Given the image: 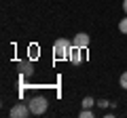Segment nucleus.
Masks as SVG:
<instances>
[{"label":"nucleus","instance_id":"12","mask_svg":"<svg viewBox=\"0 0 127 118\" xmlns=\"http://www.w3.org/2000/svg\"><path fill=\"white\" fill-rule=\"evenodd\" d=\"M123 11H125V15H127V0H123Z\"/></svg>","mask_w":127,"mask_h":118},{"label":"nucleus","instance_id":"4","mask_svg":"<svg viewBox=\"0 0 127 118\" xmlns=\"http://www.w3.org/2000/svg\"><path fill=\"white\" fill-rule=\"evenodd\" d=\"M72 44L78 46V49H85V46H89V34H85V32L76 34V36H74V40H72Z\"/></svg>","mask_w":127,"mask_h":118},{"label":"nucleus","instance_id":"10","mask_svg":"<svg viewBox=\"0 0 127 118\" xmlns=\"http://www.w3.org/2000/svg\"><path fill=\"white\" fill-rule=\"evenodd\" d=\"M119 82H121L123 89H127V72H123V74H121V80H119Z\"/></svg>","mask_w":127,"mask_h":118},{"label":"nucleus","instance_id":"9","mask_svg":"<svg viewBox=\"0 0 127 118\" xmlns=\"http://www.w3.org/2000/svg\"><path fill=\"white\" fill-rule=\"evenodd\" d=\"M119 30H121L123 34H127V17H125V19H121V21H119Z\"/></svg>","mask_w":127,"mask_h":118},{"label":"nucleus","instance_id":"8","mask_svg":"<svg viewBox=\"0 0 127 118\" xmlns=\"http://www.w3.org/2000/svg\"><path fill=\"white\" fill-rule=\"evenodd\" d=\"M81 118H93V112H91V108H83Z\"/></svg>","mask_w":127,"mask_h":118},{"label":"nucleus","instance_id":"11","mask_svg":"<svg viewBox=\"0 0 127 118\" xmlns=\"http://www.w3.org/2000/svg\"><path fill=\"white\" fill-rule=\"evenodd\" d=\"M97 105H100V108H106V105H108V101H106V99H100V101H97Z\"/></svg>","mask_w":127,"mask_h":118},{"label":"nucleus","instance_id":"7","mask_svg":"<svg viewBox=\"0 0 127 118\" xmlns=\"http://www.w3.org/2000/svg\"><path fill=\"white\" fill-rule=\"evenodd\" d=\"M93 105H95L93 97H85V99H83V108H93Z\"/></svg>","mask_w":127,"mask_h":118},{"label":"nucleus","instance_id":"2","mask_svg":"<svg viewBox=\"0 0 127 118\" xmlns=\"http://www.w3.org/2000/svg\"><path fill=\"white\" fill-rule=\"evenodd\" d=\"M30 112L34 114V116H40V114L47 112V105H49V101H47V97H34V99H30Z\"/></svg>","mask_w":127,"mask_h":118},{"label":"nucleus","instance_id":"6","mask_svg":"<svg viewBox=\"0 0 127 118\" xmlns=\"http://www.w3.org/2000/svg\"><path fill=\"white\" fill-rule=\"evenodd\" d=\"M19 70H21L23 76H30V74L34 72V63H32V61H21V63H19Z\"/></svg>","mask_w":127,"mask_h":118},{"label":"nucleus","instance_id":"1","mask_svg":"<svg viewBox=\"0 0 127 118\" xmlns=\"http://www.w3.org/2000/svg\"><path fill=\"white\" fill-rule=\"evenodd\" d=\"M70 49H72V42H70V40H66V38H59V40H55V44H53L55 59L70 57Z\"/></svg>","mask_w":127,"mask_h":118},{"label":"nucleus","instance_id":"5","mask_svg":"<svg viewBox=\"0 0 127 118\" xmlns=\"http://www.w3.org/2000/svg\"><path fill=\"white\" fill-rule=\"evenodd\" d=\"M70 61H72L74 65H78L83 61V57H81V49H78V46H74L72 44V49H70Z\"/></svg>","mask_w":127,"mask_h":118},{"label":"nucleus","instance_id":"3","mask_svg":"<svg viewBox=\"0 0 127 118\" xmlns=\"http://www.w3.org/2000/svg\"><path fill=\"white\" fill-rule=\"evenodd\" d=\"M9 114H11V118H28L32 112H30V105L28 103H15Z\"/></svg>","mask_w":127,"mask_h":118}]
</instances>
